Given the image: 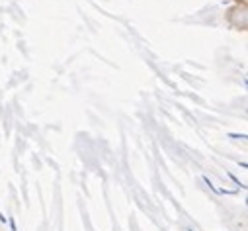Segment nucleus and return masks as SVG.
Instances as JSON below:
<instances>
[{
    "label": "nucleus",
    "mask_w": 248,
    "mask_h": 231,
    "mask_svg": "<svg viewBox=\"0 0 248 231\" xmlns=\"http://www.w3.org/2000/svg\"><path fill=\"white\" fill-rule=\"evenodd\" d=\"M227 24L236 30V32H246L248 30V6L244 4H232L227 12H225Z\"/></svg>",
    "instance_id": "f257e3e1"
},
{
    "label": "nucleus",
    "mask_w": 248,
    "mask_h": 231,
    "mask_svg": "<svg viewBox=\"0 0 248 231\" xmlns=\"http://www.w3.org/2000/svg\"><path fill=\"white\" fill-rule=\"evenodd\" d=\"M234 4H244V6H248V0H232Z\"/></svg>",
    "instance_id": "f03ea898"
}]
</instances>
